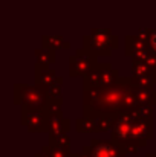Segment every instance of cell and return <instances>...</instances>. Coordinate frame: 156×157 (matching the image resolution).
<instances>
[{
    "instance_id": "cell-2",
    "label": "cell",
    "mask_w": 156,
    "mask_h": 157,
    "mask_svg": "<svg viewBox=\"0 0 156 157\" xmlns=\"http://www.w3.org/2000/svg\"><path fill=\"white\" fill-rule=\"evenodd\" d=\"M152 44H153V48L156 49V32L153 34V37H152Z\"/></svg>"
},
{
    "instance_id": "cell-1",
    "label": "cell",
    "mask_w": 156,
    "mask_h": 157,
    "mask_svg": "<svg viewBox=\"0 0 156 157\" xmlns=\"http://www.w3.org/2000/svg\"><path fill=\"white\" fill-rule=\"evenodd\" d=\"M95 157H113V153L109 147H98L95 151Z\"/></svg>"
}]
</instances>
